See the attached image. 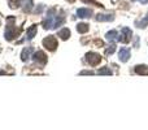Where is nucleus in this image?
<instances>
[{
  "label": "nucleus",
  "instance_id": "4468645a",
  "mask_svg": "<svg viewBox=\"0 0 148 130\" xmlns=\"http://www.w3.org/2000/svg\"><path fill=\"white\" fill-rule=\"evenodd\" d=\"M88 25L87 23H84V22H81V23H78L77 25V31L78 33H81V34H84V33H87L88 31Z\"/></svg>",
  "mask_w": 148,
  "mask_h": 130
},
{
  "label": "nucleus",
  "instance_id": "f257e3e1",
  "mask_svg": "<svg viewBox=\"0 0 148 130\" xmlns=\"http://www.w3.org/2000/svg\"><path fill=\"white\" fill-rule=\"evenodd\" d=\"M43 46L49 51H55L57 48V39L53 35H49L43 39Z\"/></svg>",
  "mask_w": 148,
  "mask_h": 130
},
{
  "label": "nucleus",
  "instance_id": "4be33fe9",
  "mask_svg": "<svg viewBox=\"0 0 148 130\" xmlns=\"http://www.w3.org/2000/svg\"><path fill=\"white\" fill-rule=\"evenodd\" d=\"M140 3H142V4H147L148 0H140Z\"/></svg>",
  "mask_w": 148,
  "mask_h": 130
},
{
  "label": "nucleus",
  "instance_id": "39448f33",
  "mask_svg": "<svg viewBox=\"0 0 148 130\" xmlns=\"http://www.w3.org/2000/svg\"><path fill=\"white\" fill-rule=\"evenodd\" d=\"M118 59H120L121 63H126L129 59H130V48L127 47H122L118 52Z\"/></svg>",
  "mask_w": 148,
  "mask_h": 130
},
{
  "label": "nucleus",
  "instance_id": "2eb2a0df",
  "mask_svg": "<svg viewBox=\"0 0 148 130\" xmlns=\"http://www.w3.org/2000/svg\"><path fill=\"white\" fill-rule=\"evenodd\" d=\"M147 25H148V17H144L143 20H136L135 21V26L136 28H139V29L147 28Z\"/></svg>",
  "mask_w": 148,
  "mask_h": 130
},
{
  "label": "nucleus",
  "instance_id": "393cba45",
  "mask_svg": "<svg viewBox=\"0 0 148 130\" xmlns=\"http://www.w3.org/2000/svg\"><path fill=\"white\" fill-rule=\"evenodd\" d=\"M133 1H135V0H133Z\"/></svg>",
  "mask_w": 148,
  "mask_h": 130
},
{
  "label": "nucleus",
  "instance_id": "7ed1b4c3",
  "mask_svg": "<svg viewBox=\"0 0 148 130\" xmlns=\"http://www.w3.org/2000/svg\"><path fill=\"white\" fill-rule=\"evenodd\" d=\"M86 61L90 65L95 66L101 61V56H100L99 54H96V52H88V54L86 55Z\"/></svg>",
  "mask_w": 148,
  "mask_h": 130
},
{
  "label": "nucleus",
  "instance_id": "0eeeda50",
  "mask_svg": "<svg viewBox=\"0 0 148 130\" xmlns=\"http://www.w3.org/2000/svg\"><path fill=\"white\" fill-rule=\"evenodd\" d=\"M92 16V10L88 8H79L77 9V17L79 18H90Z\"/></svg>",
  "mask_w": 148,
  "mask_h": 130
},
{
  "label": "nucleus",
  "instance_id": "20e7f679",
  "mask_svg": "<svg viewBox=\"0 0 148 130\" xmlns=\"http://www.w3.org/2000/svg\"><path fill=\"white\" fill-rule=\"evenodd\" d=\"M31 57H33L34 63H39L40 65H44V64L47 63V55L44 54L43 51H36V52H34Z\"/></svg>",
  "mask_w": 148,
  "mask_h": 130
},
{
  "label": "nucleus",
  "instance_id": "f03ea898",
  "mask_svg": "<svg viewBox=\"0 0 148 130\" xmlns=\"http://www.w3.org/2000/svg\"><path fill=\"white\" fill-rule=\"evenodd\" d=\"M133 38V31L129 28H122L121 30V35H118V42H122V43H127L131 41Z\"/></svg>",
  "mask_w": 148,
  "mask_h": 130
},
{
  "label": "nucleus",
  "instance_id": "6ab92c4d",
  "mask_svg": "<svg viewBox=\"0 0 148 130\" xmlns=\"http://www.w3.org/2000/svg\"><path fill=\"white\" fill-rule=\"evenodd\" d=\"M44 9V5L43 4H39L38 7H36V9H35V13L36 14H39V13H42V10Z\"/></svg>",
  "mask_w": 148,
  "mask_h": 130
},
{
  "label": "nucleus",
  "instance_id": "b1692460",
  "mask_svg": "<svg viewBox=\"0 0 148 130\" xmlns=\"http://www.w3.org/2000/svg\"><path fill=\"white\" fill-rule=\"evenodd\" d=\"M0 25H1V21H0Z\"/></svg>",
  "mask_w": 148,
  "mask_h": 130
},
{
  "label": "nucleus",
  "instance_id": "423d86ee",
  "mask_svg": "<svg viewBox=\"0 0 148 130\" xmlns=\"http://www.w3.org/2000/svg\"><path fill=\"white\" fill-rule=\"evenodd\" d=\"M113 20H114L113 13H99L96 16V21H99V22H110Z\"/></svg>",
  "mask_w": 148,
  "mask_h": 130
},
{
  "label": "nucleus",
  "instance_id": "f3484780",
  "mask_svg": "<svg viewBox=\"0 0 148 130\" xmlns=\"http://www.w3.org/2000/svg\"><path fill=\"white\" fill-rule=\"evenodd\" d=\"M97 74H103V76H112V70H110L108 66H104V68H100L97 70Z\"/></svg>",
  "mask_w": 148,
  "mask_h": 130
},
{
  "label": "nucleus",
  "instance_id": "dca6fc26",
  "mask_svg": "<svg viewBox=\"0 0 148 130\" xmlns=\"http://www.w3.org/2000/svg\"><path fill=\"white\" fill-rule=\"evenodd\" d=\"M22 8L25 12H30L31 8H33V0H22Z\"/></svg>",
  "mask_w": 148,
  "mask_h": 130
},
{
  "label": "nucleus",
  "instance_id": "1a4fd4ad",
  "mask_svg": "<svg viewBox=\"0 0 148 130\" xmlns=\"http://www.w3.org/2000/svg\"><path fill=\"white\" fill-rule=\"evenodd\" d=\"M34 50L31 48V47H26V48H23L22 52H21V60H22V61H27L29 57H30V54Z\"/></svg>",
  "mask_w": 148,
  "mask_h": 130
},
{
  "label": "nucleus",
  "instance_id": "6e6552de",
  "mask_svg": "<svg viewBox=\"0 0 148 130\" xmlns=\"http://www.w3.org/2000/svg\"><path fill=\"white\" fill-rule=\"evenodd\" d=\"M36 31H38V28H36V25H31L30 28L26 30V38H23L22 41H31V39L35 36ZM21 41V42H22Z\"/></svg>",
  "mask_w": 148,
  "mask_h": 130
},
{
  "label": "nucleus",
  "instance_id": "a211bd4d",
  "mask_svg": "<svg viewBox=\"0 0 148 130\" xmlns=\"http://www.w3.org/2000/svg\"><path fill=\"white\" fill-rule=\"evenodd\" d=\"M114 51H116V44H112V46H109L107 50H105V55H107V56H109V55L114 54Z\"/></svg>",
  "mask_w": 148,
  "mask_h": 130
},
{
  "label": "nucleus",
  "instance_id": "9d476101",
  "mask_svg": "<svg viewBox=\"0 0 148 130\" xmlns=\"http://www.w3.org/2000/svg\"><path fill=\"white\" fill-rule=\"evenodd\" d=\"M105 38H107L108 42H116L118 41V33L116 30H110L105 34Z\"/></svg>",
  "mask_w": 148,
  "mask_h": 130
},
{
  "label": "nucleus",
  "instance_id": "9b49d317",
  "mask_svg": "<svg viewBox=\"0 0 148 130\" xmlns=\"http://www.w3.org/2000/svg\"><path fill=\"white\" fill-rule=\"evenodd\" d=\"M57 35H59L62 41H66V39L70 38V30L68 28H64V29H61V30L57 33Z\"/></svg>",
  "mask_w": 148,
  "mask_h": 130
},
{
  "label": "nucleus",
  "instance_id": "5701e85b",
  "mask_svg": "<svg viewBox=\"0 0 148 130\" xmlns=\"http://www.w3.org/2000/svg\"><path fill=\"white\" fill-rule=\"evenodd\" d=\"M68 1H69V3H74V1H75V0H68Z\"/></svg>",
  "mask_w": 148,
  "mask_h": 130
},
{
  "label": "nucleus",
  "instance_id": "aec40b11",
  "mask_svg": "<svg viewBox=\"0 0 148 130\" xmlns=\"http://www.w3.org/2000/svg\"><path fill=\"white\" fill-rule=\"evenodd\" d=\"M134 47L135 48L139 47V36H134Z\"/></svg>",
  "mask_w": 148,
  "mask_h": 130
},
{
  "label": "nucleus",
  "instance_id": "f8f14e48",
  "mask_svg": "<svg viewBox=\"0 0 148 130\" xmlns=\"http://www.w3.org/2000/svg\"><path fill=\"white\" fill-rule=\"evenodd\" d=\"M65 22V17L64 16H56L55 17V21H53V26H52V29H57V28H60V26L62 25V23Z\"/></svg>",
  "mask_w": 148,
  "mask_h": 130
},
{
  "label": "nucleus",
  "instance_id": "ddd939ff",
  "mask_svg": "<svg viewBox=\"0 0 148 130\" xmlns=\"http://www.w3.org/2000/svg\"><path fill=\"white\" fill-rule=\"evenodd\" d=\"M135 73L140 74V76H148V66L147 65H136Z\"/></svg>",
  "mask_w": 148,
  "mask_h": 130
},
{
  "label": "nucleus",
  "instance_id": "412c9836",
  "mask_svg": "<svg viewBox=\"0 0 148 130\" xmlns=\"http://www.w3.org/2000/svg\"><path fill=\"white\" fill-rule=\"evenodd\" d=\"M81 74H94V72L92 70H82Z\"/></svg>",
  "mask_w": 148,
  "mask_h": 130
}]
</instances>
